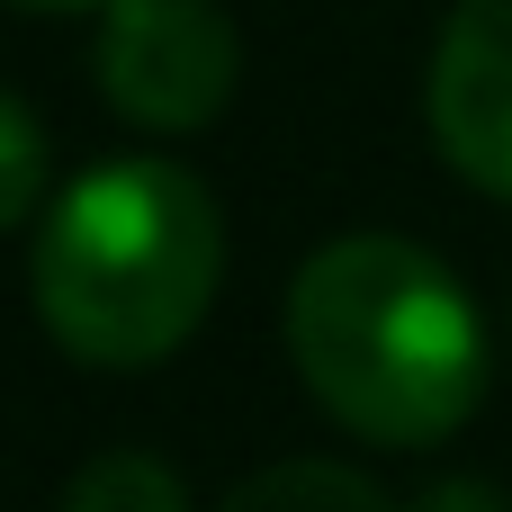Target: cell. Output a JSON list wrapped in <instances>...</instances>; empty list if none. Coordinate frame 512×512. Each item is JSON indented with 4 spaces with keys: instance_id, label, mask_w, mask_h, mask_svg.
I'll list each match as a JSON object with an SVG mask.
<instances>
[{
    "instance_id": "1",
    "label": "cell",
    "mask_w": 512,
    "mask_h": 512,
    "mask_svg": "<svg viewBox=\"0 0 512 512\" xmlns=\"http://www.w3.org/2000/svg\"><path fill=\"white\" fill-rule=\"evenodd\" d=\"M288 360L306 396L378 450H432L486 405V324L459 270L405 234L306 252L288 279Z\"/></svg>"
},
{
    "instance_id": "6",
    "label": "cell",
    "mask_w": 512,
    "mask_h": 512,
    "mask_svg": "<svg viewBox=\"0 0 512 512\" xmlns=\"http://www.w3.org/2000/svg\"><path fill=\"white\" fill-rule=\"evenodd\" d=\"M63 512H189L180 477L144 450H99L72 486H63Z\"/></svg>"
},
{
    "instance_id": "9",
    "label": "cell",
    "mask_w": 512,
    "mask_h": 512,
    "mask_svg": "<svg viewBox=\"0 0 512 512\" xmlns=\"http://www.w3.org/2000/svg\"><path fill=\"white\" fill-rule=\"evenodd\" d=\"M27 9H45V0H27Z\"/></svg>"
},
{
    "instance_id": "2",
    "label": "cell",
    "mask_w": 512,
    "mask_h": 512,
    "mask_svg": "<svg viewBox=\"0 0 512 512\" xmlns=\"http://www.w3.org/2000/svg\"><path fill=\"white\" fill-rule=\"evenodd\" d=\"M225 279V216L198 171L135 153L81 171L36 234V315L81 369L171 360Z\"/></svg>"
},
{
    "instance_id": "4",
    "label": "cell",
    "mask_w": 512,
    "mask_h": 512,
    "mask_svg": "<svg viewBox=\"0 0 512 512\" xmlns=\"http://www.w3.org/2000/svg\"><path fill=\"white\" fill-rule=\"evenodd\" d=\"M423 117L441 162L512 207V0H459L441 45H432V81H423Z\"/></svg>"
},
{
    "instance_id": "5",
    "label": "cell",
    "mask_w": 512,
    "mask_h": 512,
    "mask_svg": "<svg viewBox=\"0 0 512 512\" xmlns=\"http://www.w3.org/2000/svg\"><path fill=\"white\" fill-rule=\"evenodd\" d=\"M216 512H405V504L342 459H279V468L243 477Z\"/></svg>"
},
{
    "instance_id": "8",
    "label": "cell",
    "mask_w": 512,
    "mask_h": 512,
    "mask_svg": "<svg viewBox=\"0 0 512 512\" xmlns=\"http://www.w3.org/2000/svg\"><path fill=\"white\" fill-rule=\"evenodd\" d=\"M405 512H512V504L495 495V486H486V477H441L432 495H414Z\"/></svg>"
},
{
    "instance_id": "7",
    "label": "cell",
    "mask_w": 512,
    "mask_h": 512,
    "mask_svg": "<svg viewBox=\"0 0 512 512\" xmlns=\"http://www.w3.org/2000/svg\"><path fill=\"white\" fill-rule=\"evenodd\" d=\"M36 198H45V126L27 99L0 90V234L18 216H36Z\"/></svg>"
},
{
    "instance_id": "3",
    "label": "cell",
    "mask_w": 512,
    "mask_h": 512,
    "mask_svg": "<svg viewBox=\"0 0 512 512\" xmlns=\"http://www.w3.org/2000/svg\"><path fill=\"white\" fill-rule=\"evenodd\" d=\"M243 45L216 0H108L99 18V90L117 117L153 135H189L234 99Z\"/></svg>"
}]
</instances>
